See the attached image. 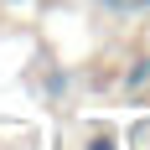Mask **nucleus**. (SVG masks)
I'll return each mask as SVG.
<instances>
[{"mask_svg": "<svg viewBox=\"0 0 150 150\" xmlns=\"http://www.w3.org/2000/svg\"><path fill=\"white\" fill-rule=\"evenodd\" d=\"M88 150H114V140H109V135H98V140H88Z\"/></svg>", "mask_w": 150, "mask_h": 150, "instance_id": "obj_1", "label": "nucleus"}, {"mask_svg": "<svg viewBox=\"0 0 150 150\" xmlns=\"http://www.w3.org/2000/svg\"><path fill=\"white\" fill-rule=\"evenodd\" d=\"M145 78H150V62H145V67H135V73H129V83H145Z\"/></svg>", "mask_w": 150, "mask_h": 150, "instance_id": "obj_2", "label": "nucleus"}]
</instances>
